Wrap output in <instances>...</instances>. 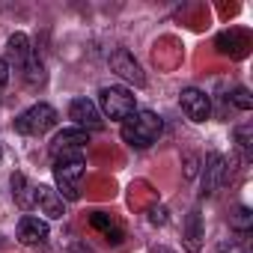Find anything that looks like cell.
I'll return each instance as SVG.
<instances>
[{
  "label": "cell",
  "instance_id": "6da1fadb",
  "mask_svg": "<svg viewBox=\"0 0 253 253\" xmlns=\"http://www.w3.org/2000/svg\"><path fill=\"white\" fill-rule=\"evenodd\" d=\"M158 137H161V116L152 110H134L122 122V140L134 149H146Z\"/></svg>",
  "mask_w": 253,
  "mask_h": 253
},
{
  "label": "cell",
  "instance_id": "7a4b0ae2",
  "mask_svg": "<svg viewBox=\"0 0 253 253\" xmlns=\"http://www.w3.org/2000/svg\"><path fill=\"white\" fill-rule=\"evenodd\" d=\"M84 152H69V155H57L54 161V182H57V194L66 200H78L81 197V179H84Z\"/></svg>",
  "mask_w": 253,
  "mask_h": 253
},
{
  "label": "cell",
  "instance_id": "3957f363",
  "mask_svg": "<svg viewBox=\"0 0 253 253\" xmlns=\"http://www.w3.org/2000/svg\"><path fill=\"white\" fill-rule=\"evenodd\" d=\"M98 107L107 119H116V122H125L134 110H137V101H134V92L125 89V86H104L98 92Z\"/></svg>",
  "mask_w": 253,
  "mask_h": 253
},
{
  "label": "cell",
  "instance_id": "277c9868",
  "mask_svg": "<svg viewBox=\"0 0 253 253\" xmlns=\"http://www.w3.org/2000/svg\"><path fill=\"white\" fill-rule=\"evenodd\" d=\"M54 125H57V110L51 104H33V107H27L24 113L15 116V131L30 134V137H39V134L51 131Z\"/></svg>",
  "mask_w": 253,
  "mask_h": 253
},
{
  "label": "cell",
  "instance_id": "5b68a950",
  "mask_svg": "<svg viewBox=\"0 0 253 253\" xmlns=\"http://www.w3.org/2000/svg\"><path fill=\"white\" fill-rule=\"evenodd\" d=\"M229 179V167L223 161L220 152H209L206 155V164H203V197H214L223 182Z\"/></svg>",
  "mask_w": 253,
  "mask_h": 253
},
{
  "label": "cell",
  "instance_id": "8992f818",
  "mask_svg": "<svg viewBox=\"0 0 253 253\" xmlns=\"http://www.w3.org/2000/svg\"><path fill=\"white\" fill-rule=\"evenodd\" d=\"M110 69H113L122 81H128V84H134V86H146V75H143V69H140V63L134 60L131 51L116 48V51L110 54Z\"/></svg>",
  "mask_w": 253,
  "mask_h": 253
},
{
  "label": "cell",
  "instance_id": "52a82bcc",
  "mask_svg": "<svg viewBox=\"0 0 253 253\" xmlns=\"http://www.w3.org/2000/svg\"><path fill=\"white\" fill-rule=\"evenodd\" d=\"M179 104H182V110H185V116H188L191 122H206L209 113H211V101H209V95H206L203 89H194V86L182 89Z\"/></svg>",
  "mask_w": 253,
  "mask_h": 253
},
{
  "label": "cell",
  "instance_id": "ba28073f",
  "mask_svg": "<svg viewBox=\"0 0 253 253\" xmlns=\"http://www.w3.org/2000/svg\"><path fill=\"white\" fill-rule=\"evenodd\" d=\"M69 116L75 119V125L78 128H84V131H89V128H101V110L95 107V101H89V98H75L72 104H69Z\"/></svg>",
  "mask_w": 253,
  "mask_h": 253
},
{
  "label": "cell",
  "instance_id": "9c48e42d",
  "mask_svg": "<svg viewBox=\"0 0 253 253\" xmlns=\"http://www.w3.org/2000/svg\"><path fill=\"white\" fill-rule=\"evenodd\" d=\"M18 241L27 247H45L48 244V223L33 217V214H24L18 220Z\"/></svg>",
  "mask_w": 253,
  "mask_h": 253
},
{
  "label": "cell",
  "instance_id": "30bf717a",
  "mask_svg": "<svg viewBox=\"0 0 253 253\" xmlns=\"http://www.w3.org/2000/svg\"><path fill=\"white\" fill-rule=\"evenodd\" d=\"M89 143V134L84 128H63L54 140H51V152L57 155H69V152H81Z\"/></svg>",
  "mask_w": 253,
  "mask_h": 253
},
{
  "label": "cell",
  "instance_id": "8fae6325",
  "mask_svg": "<svg viewBox=\"0 0 253 253\" xmlns=\"http://www.w3.org/2000/svg\"><path fill=\"white\" fill-rule=\"evenodd\" d=\"M33 57H36V54H33V48H30V39H27L24 33H12L9 42H6V63H12L18 72H24Z\"/></svg>",
  "mask_w": 253,
  "mask_h": 253
},
{
  "label": "cell",
  "instance_id": "7c38bea8",
  "mask_svg": "<svg viewBox=\"0 0 253 253\" xmlns=\"http://www.w3.org/2000/svg\"><path fill=\"white\" fill-rule=\"evenodd\" d=\"M33 203L39 206V211H42V214H48V217H54V220L66 214L63 197H60L51 185H36V191H33Z\"/></svg>",
  "mask_w": 253,
  "mask_h": 253
},
{
  "label": "cell",
  "instance_id": "4fadbf2b",
  "mask_svg": "<svg viewBox=\"0 0 253 253\" xmlns=\"http://www.w3.org/2000/svg\"><path fill=\"white\" fill-rule=\"evenodd\" d=\"M247 48H250V42H247V36L238 33V30H229V33H220V36H217V51H220V54L244 57Z\"/></svg>",
  "mask_w": 253,
  "mask_h": 253
},
{
  "label": "cell",
  "instance_id": "5bb4252c",
  "mask_svg": "<svg viewBox=\"0 0 253 253\" xmlns=\"http://www.w3.org/2000/svg\"><path fill=\"white\" fill-rule=\"evenodd\" d=\"M203 235H206V232H203V217H200V211L194 209V211L185 217V244H188V250L197 253V250L203 247Z\"/></svg>",
  "mask_w": 253,
  "mask_h": 253
},
{
  "label": "cell",
  "instance_id": "9a60e30c",
  "mask_svg": "<svg viewBox=\"0 0 253 253\" xmlns=\"http://www.w3.org/2000/svg\"><path fill=\"white\" fill-rule=\"evenodd\" d=\"M33 191H36V185H30L24 173H12V197H15V203L21 209L33 206Z\"/></svg>",
  "mask_w": 253,
  "mask_h": 253
},
{
  "label": "cell",
  "instance_id": "2e32d148",
  "mask_svg": "<svg viewBox=\"0 0 253 253\" xmlns=\"http://www.w3.org/2000/svg\"><path fill=\"white\" fill-rule=\"evenodd\" d=\"M89 223H92L95 229H101V232L107 235V241H113V244H119V241H122V229H119V226H116V220H113V217H107L104 211H92Z\"/></svg>",
  "mask_w": 253,
  "mask_h": 253
},
{
  "label": "cell",
  "instance_id": "e0dca14e",
  "mask_svg": "<svg viewBox=\"0 0 253 253\" xmlns=\"http://www.w3.org/2000/svg\"><path fill=\"white\" fill-rule=\"evenodd\" d=\"M229 226H232L235 232L247 235V232L253 229V211H250L247 206H235V209L229 211Z\"/></svg>",
  "mask_w": 253,
  "mask_h": 253
},
{
  "label": "cell",
  "instance_id": "ac0fdd59",
  "mask_svg": "<svg viewBox=\"0 0 253 253\" xmlns=\"http://www.w3.org/2000/svg\"><path fill=\"white\" fill-rule=\"evenodd\" d=\"M21 75H24V81H27L30 86H42V84H45V78H48V75H45V66H42V60H39V57H33Z\"/></svg>",
  "mask_w": 253,
  "mask_h": 253
},
{
  "label": "cell",
  "instance_id": "d6986e66",
  "mask_svg": "<svg viewBox=\"0 0 253 253\" xmlns=\"http://www.w3.org/2000/svg\"><path fill=\"white\" fill-rule=\"evenodd\" d=\"M217 253H250V244H247V238H232V241H223L217 247Z\"/></svg>",
  "mask_w": 253,
  "mask_h": 253
},
{
  "label": "cell",
  "instance_id": "ffe728a7",
  "mask_svg": "<svg viewBox=\"0 0 253 253\" xmlns=\"http://www.w3.org/2000/svg\"><path fill=\"white\" fill-rule=\"evenodd\" d=\"M235 143L244 155H250V125H238L235 128Z\"/></svg>",
  "mask_w": 253,
  "mask_h": 253
},
{
  "label": "cell",
  "instance_id": "44dd1931",
  "mask_svg": "<svg viewBox=\"0 0 253 253\" xmlns=\"http://www.w3.org/2000/svg\"><path fill=\"white\" fill-rule=\"evenodd\" d=\"M229 98H232V104H235V107H241V110H250V107H253V98H250V92H247L244 86H238Z\"/></svg>",
  "mask_w": 253,
  "mask_h": 253
},
{
  "label": "cell",
  "instance_id": "7402d4cb",
  "mask_svg": "<svg viewBox=\"0 0 253 253\" xmlns=\"http://www.w3.org/2000/svg\"><path fill=\"white\" fill-rule=\"evenodd\" d=\"M149 220L152 223H167V209H152L149 211Z\"/></svg>",
  "mask_w": 253,
  "mask_h": 253
},
{
  "label": "cell",
  "instance_id": "603a6c76",
  "mask_svg": "<svg viewBox=\"0 0 253 253\" xmlns=\"http://www.w3.org/2000/svg\"><path fill=\"white\" fill-rule=\"evenodd\" d=\"M9 84V63L0 57V86H6Z\"/></svg>",
  "mask_w": 253,
  "mask_h": 253
},
{
  "label": "cell",
  "instance_id": "cb8c5ba5",
  "mask_svg": "<svg viewBox=\"0 0 253 253\" xmlns=\"http://www.w3.org/2000/svg\"><path fill=\"white\" fill-rule=\"evenodd\" d=\"M152 253H176V250H170V247H155Z\"/></svg>",
  "mask_w": 253,
  "mask_h": 253
},
{
  "label": "cell",
  "instance_id": "d4e9b609",
  "mask_svg": "<svg viewBox=\"0 0 253 253\" xmlns=\"http://www.w3.org/2000/svg\"><path fill=\"white\" fill-rule=\"evenodd\" d=\"M0 158H3V152H0Z\"/></svg>",
  "mask_w": 253,
  "mask_h": 253
}]
</instances>
